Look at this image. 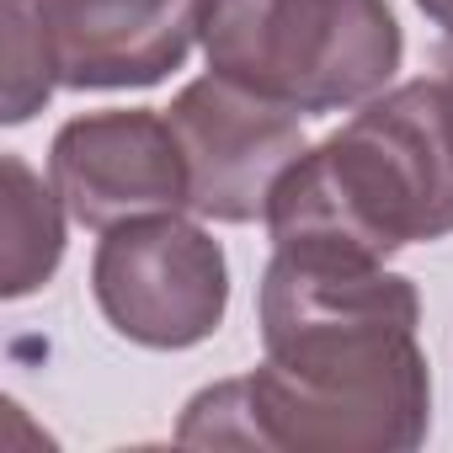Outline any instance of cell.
I'll return each mask as SVG.
<instances>
[{"instance_id":"obj_11","label":"cell","mask_w":453,"mask_h":453,"mask_svg":"<svg viewBox=\"0 0 453 453\" xmlns=\"http://www.w3.org/2000/svg\"><path fill=\"white\" fill-rule=\"evenodd\" d=\"M416 6H421L437 27H448V33H453V0H416Z\"/></svg>"},{"instance_id":"obj_4","label":"cell","mask_w":453,"mask_h":453,"mask_svg":"<svg viewBox=\"0 0 453 453\" xmlns=\"http://www.w3.org/2000/svg\"><path fill=\"white\" fill-rule=\"evenodd\" d=\"M416 320V288L373 262L278 251L262 278L267 363L315 384L363 379L421 352Z\"/></svg>"},{"instance_id":"obj_2","label":"cell","mask_w":453,"mask_h":453,"mask_svg":"<svg viewBox=\"0 0 453 453\" xmlns=\"http://www.w3.org/2000/svg\"><path fill=\"white\" fill-rule=\"evenodd\" d=\"M208 70L288 112H336L400 70V22L384 0H208Z\"/></svg>"},{"instance_id":"obj_7","label":"cell","mask_w":453,"mask_h":453,"mask_svg":"<svg viewBox=\"0 0 453 453\" xmlns=\"http://www.w3.org/2000/svg\"><path fill=\"white\" fill-rule=\"evenodd\" d=\"M54 187L91 230H112L139 213L187 203V155L171 118L155 112H91L54 139Z\"/></svg>"},{"instance_id":"obj_3","label":"cell","mask_w":453,"mask_h":453,"mask_svg":"<svg viewBox=\"0 0 453 453\" xmlns=\"http://www.w3.org/2000/svg\"><path fill=\"white\" fill-rule=\"evenodd\" d=\"M426 357L347 384H310L262 363L246 379L213 384L187 405L181 442L213 448H299V453H405L426 437Z\"/></svg>"},{"instance_id":"obj_12","label":"cell","mask_w":453,"mask_h":453,"mask_svg":"<svg viewBox=\"0 0 453 453\" xmlns=\"http://www.w3.org/2000/svg\"><path fill=\"white\" fill-rule=\"evenodd\" d=\"M448 86H453V59H448Z\"/></svg>"},{"instance_id":"obj_5","label":"cell","mask_w":453,"mask_h":453,"mask_svg":"<svg viewBox=\"0 0 453 453\" xmlns=\"http://www.w3.org/2000/svg\"><path fill=\"white\" fill-rule=\"evenodd\" d=\"M91 283L112 331L139 347H192L219 331L230 304L219 241L176 219V208L112 224L96 246Z\"/></svg>"},{"instance_id":"obj_9","label":"cell","mask_w":453,"mask_h":453,"mask_svg":"<svg viewBox=\"0 0 453 453\" xmlns=\"http://www.w3.org/2000/svg\"><path fill=\"white\" fill-rule=\"evenodd\" d=\"M0 181H6V283L0 288H6V299H22L43 288L65 257V213L22 155L0 160Z\"/></svg>"},{"instance_id":"obj_6","label":"cell","mask_w":453,"mask_h":453,"mask_svg":"<svg viewBox=\"0 0 453 453\" xmlns=\"http://www.w3.org/2000/svg\"><path fill=\"white\" fill-rule=\"evenodd\" d=\"M165 118L187 155V203L224 224H246L267 213L278 176L304 155L299 112L224 75L192 81Z\"/></svg>"},{"instance_id":"obj_1","label":"cell","mask_w":453,"mask_h":453,"mask_svg":"<svg viewBox=\"0 0 453 453\" xmlns=\"http://www.w3.org/2000/svg\"><path fill=\"white\" fill-rule=\"evenodd\" d=\"M267 230L278 251L373 267L400 246L453 235V86H395L304 150L267 197Z\"/></svg>"},{"instance_id":"obj_8","label":"cell","mask_w":453,"mask_h":453,"mask_svg":"<svg viewBox=\"0 0 453 453\" xmlns=\"http://www.w3.org/2000/svg\"><path fill=\"white\" fill-rule=\"evenodd\" d=\"M65 86H155L203 33L208 0H33Z\"/></svg>"},{"instance_id":"obj_10","label":"cell","mask_w":453,"mask_h":453,"mask_svg":"<svg viewBox=\"0 0 453 453\" xmlns=\"http://www.w3.org/2000/svg\"><path fill=\"white\" fill-rule=\"evenodd\" d=\"M54 81H59V70L49 59L38 6L6 0V123H27L49 102Z\"/></svg>"}]
</instances>
